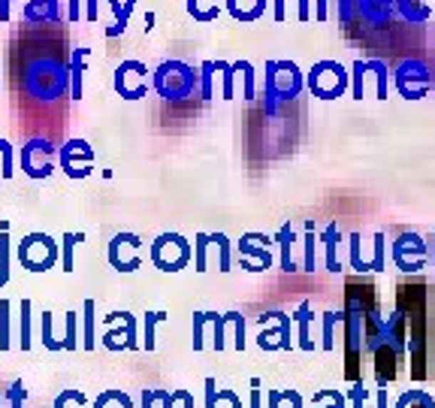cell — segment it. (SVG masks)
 <instances>
[{"instance_id":"cell-24","label":"cell","mask_w":435,"mask_h":408,"mask_svg":"<svg viewBox=\"0 0 435 408\" xmlns=\"http://www.w3.org/2000/svg\"><path fill=\"white\" fill-rule=\"evenodd\" d=\"M9 282V224H0V287Z\"/></svg>"},{"instance_id":"cell-29","label":"cell","mask_w":435,"mask_h":408,"mask_svg":"<svg viewBox=\"0 0 435 408\" xmlns=\"http://www.w3.org/2000/svg\"><path fill=\"white\" fill-rule=\"evenodd\" d=\"M133 9H136V0H124L121 4V12H118V19H115L112 28H106V36L112 40V36H118L127 31V24H130V16H133Z\"/></svg>"},{"instance_id":"cell-14","label":"cell","mask_w":435,"mask_h":408,"mask_svg":"<svg viewBox=\"0 0 435 408\" xmlns=\"http://www.w3.org/2000/svg\"><path fill=\"white\" fill-rule=\"evenodd\" d=\"M321 242H324V251H327V270L329 272H339L342 263H339V242H342V233L336 224H327V230L321 233Z\"/></svg>"},{"instance_id":"cell-13","label":"cell","mask_w":435,"mask_h":408,"mask_svg":"<svg viewBox=\"0 0 435 408\" xmlns=\"http://www.w3.org/2000/svg\"><path fill=\"white\" fill-rule=\"evenodd\" d=\"M21 19L24 21H55L58 19V0H28Z\"/></svg>"},{"instance_id":"cell-55","label":"cell","mask_w":435,"mask_h":408,"mask_svg":"<svg viewBox=\"0 0 435 408\" xmlns=\"http://www.w3.org/2000/svg\"><path fill=\"white\" fill-rule=\"evenodd\" d=\"M0 21H9V0H0Z\"/></svg>"},{"instance_id":"cell-50","label":"cell","mask_w":435,"mask_h":408,"mask_svg":"<svg viewBox=\"0 0 435 408\" xmlns=\"http://www.w3.org/2000/svg\"><path fill=\"white\" fill-rule=\"evenodd\" d=\"M327 4L329 0H314V21H327Z\"/></svg>"},{"instance_id":"cell-27","label":"cell","mask_w":435,"mask_h":408,"mask_svg":"<svg viewBox=\"0 0 435 408\" xmlns=\"http://www.w3.org/2000/svg\"><path fill=\"white\" fill-rule=\"evenodd\" d=\"M278 336H281V348H290V324H287V317H285V321H281V327H278ZM257 342H260V348H263V351H275V348H278L275 342H272V333H270V330H263Z\"/></svg>"},{"instance_id":"cell-7","label":"cell","mask_w":435,"mask_h":408,"mask_svg":"<svg viewBox=\"0 0 435 408\" xmlns=\"http://www.w3.org/2000/svg\"><path fill=\"white\" fill-rule=\"evenodd\" d=\"M148 67L143 61H121L118 67H115V79H112V85H115V91H118L124 100H139V97H145V91L151 88V82H148Z\"/></svg>"},{"instance_id":"cell-8","label":"cell","mask_w":435,"mask_h":408,"mask_svg":"<svg viewBox=\"0 0 435 408\" xmlns=\"http://www.w3.org/2000/svg\"><path fill=\"white\" fill-rule=\"evenodd\" d=\"M55 155H58V148L48 143V139L36 136V139H31L28 146H21L19 160H21V170L28 173L31 178H48L55 173V163H52Z\"/></svg>"},{"instance_id":"cell-56","label":"cell","mask_w":435,"mask_h":408,"mask_svg":"<svg viewBox=\"0 0 435 408\" xmlns=\"http://www.w3.org/2000/svg\"><path fill=\"white\" fill-rule=\"evenodd\" d=\"M151 405H155V397H151V390H145L143 393V408H151Z\"/></svg>"},{"instance_id":"cell-19","label":"cell","mask_w":435,"mask_h":408,"mask_svg":"<svg viewBox=\"0 0 435 408\" xmlns=\"http://www.w3.org/2000/svg\"><path fill=\"white\" fill-rule=\"evenodd\" d=\"M278 248H281V270H285V272H293V270H297V266H293V227L290 224H285V227H281V230H278Z\"/></svg>"},{"instance_id":"cell-39","label":"cell","mask_w":435,"mask_h":408,"mask_svg":"<svg viewBox=\"0 0 435 408\" xmlns=\"http://www.w3.org/2000/svg\"><path fill=\"white\" fill-rule=\"evenodd\" d=\"M0 160H4V178H12L16 163H12V146L6 143V139H0Z\"/></svg>"},{"instance_id":"cell-9","label":"cell","mask_w":435,"mask_h":408,"mask_svg":"<svg viewBox=\"0 0 435 408\" xmlns=\"http://www.w3.org/2000/svg\"><path fill=\"white\" fill-rule=\"evenodd\" d=\"M61 158V170L67 173L70 178H85L91 173V163H94V151L85 139H70L67 146H61L58 151Z\"/></svg>"},{"instance_id":"cell-42","label":"cell","mask_w":435,"mask_h":408,"mask_svg":"<svg viewBox=\"0 0 435 408\" xmlns=\"http://www.w3.org/2000/svg\"><path fill=\"white\" fill-rule=\"evenodd\" d=\"M233 327H236L233 348H236V351H242V348H245V317H242L239 312H233Z\"/></svg>"},{"instance_id":"cell-59","label":"cell","mask_w":435,"mask_h":408,"mask_svg":"<svg viewBox=\"0 0 435 408\" xmlns=\"http://www.w3.org/2000/svg\"><path fill=\"white\" fill-rule=\"evenodd\" d=\"M378 405H381V408H387V393H384V390L378 393Z\"/></svg>"},{"instance_id":"cell-26","label":"cell","mask_w":435,"mask_h":408,"mask_svg":"<svg viewBox=\"0 0 435 408\" xmlns=\"http://www.w3.org/2000/svg\"><path fill=\"white\" fill-rule=\"evenodd\" d=\"M94 408H133V402H130V397H127V393H121V390H103V393L97 397Z\"/></svg>"},{"instance_id":"cell-60","label":"cell","mask_w":435,"mask_h":408,"mask_svg":"<svg viewBox=\"0 0 435 408\" xmlns=\"http://www.w3.org/2000/svg\"><path fill=\"white\" fill-rule=\"evenodd\" d=\"M432 88H435V70H432Z\"/></svg>"},{"instance_id":"cell-4","label":"cell","mask_w":435,"mask_h":408,"mask_svg":"<svg viewBox=\"0 0 435 408\" xmlns=\"http://www.w3.org/2000/svg\"><path fill=\"white\" fill-rule=\"evenodd\" d=\"M16 254L28 272H46L58 260V242L48 233H28L19 242Z\"/></svg>"},{"instance_id":"cell-32","label":"cell","mask_w":435,"mask_h":408,"mask_svg":"<svg viewBox=\"0 0 435 408\" xmlns=\"http://www.w3.org/2000/svg\"><path fill=\"white\" fill-rule=\"evenodd\" d=\"M212 245V236L209 233H197V239H194V270L197 272H206L209 266H206V248Z\"/></svg>"},{"instance_id":"cell-48","label":"cell","mask_w":435,"mask_h":408,"mask_svg":"<svg viewBox=\"0 0 435 408\" xmlns=\"http://www.w3.org/2000/svg\"><path fill=\"white\" fill-rule=\"evenodd\" d=\"M297 6H300L297 19H300V21H309V19H312V0H297Z\"/></svg>"},{"instance_id":"cell-46","label":"cell","mask_w":435,"mask_h":408,"mask_svg":"<svg viewBox=\"0 0 435 408\" xmlns=\"http://www.w3.org/2000/svg\"><path fill=\"white\" fill-rule=\"evenodd\" d=\"M100 19V0H85V21L94 24Z\"/></svg>"},{"instance_id":"cell-30","label":"cell","mask_w":435,"mask_h":408,"mask_svg":"<svg viewBox=\"0 0 435 408\" xmlns=\"http://www.w3.org/2000/svg\"><path fill=\"white\" fill-rule=\"evenodd\" d=\"M233 67L236 73H242V97L245 100H254V67H251V61H233Z\"/></svg>"},{"instance_id":"cell-36","label":"cell","mask_w":435,"mask_h":408,"mask_svg":"<svg viewBox=\"0 0 435 408\" xmlns=\"http://www.w3.org/2000/svg\"><path fill=\"white\" fill-rule=\"evenodd\" d=\"M166 321V312H148L145 315V351L155 348V327Z\"/></svg>"},{"instance_id":"cell-57","label":"cell","mask_w":435,"mask_h":408,"mask_svg":"<svg viewBox=\"0 0 435 408\" xmlns=\"http://www.w3.org/2000/svg\"><path fill=\"white\" fill-rule=\"evenodd\" d=\"M182 402H185V408H194V397L188 390H182Z\"/></svg>"},{"instance_id":"cell-6","label":"cell","mask_w":435,"mask_h":408,"mask_svg":"<svg viewBox=\"0 0 435 408\" xmlns=\"http://www.w3.org/2000/svg\"><path fill=\"white\" fill-rule=\"evenodd\" d=\"M393 85L399 88V94L405 100H420L432 91V67L426 61H402L399 67L393 70Z\"/></svg>"},{"instance_id":"cell-1","label":"cell","mask_w":435,"mask_h":408,"mask_svg":"<svg viewBox=\"0 0 435 408\" xmlns=\"http://www.w3.org/2000/svg\"><path fill=\"white\" fill-rule=\"evenodd\" d=\"M302 73L293 61H266V97H263V106L270 116H275L281 103L293 100L302 91Z\"/></svg>"},{"instance_id":"cell-53","label":"cell","mask_w":435,"mask_h":408,"mask_svg":"<svg viewBox=\"0 0 435 408\" xmlns=\"http://www.w3.org/2000/svg\"><path fill=\"white\" fill-rule=\"evenodd\" d=\"M266 399H270V408H278V402L285 399V397H281L278 390H270V393H266Z\"/></svg>"},{"instance_id":"cell-2","label":"cell","mask_w":435,"mask_h":408,"mask_svg":"<svg viewBox=\"0 0 435 408\" xmlns=\"http://www.w3.org/2000/svg\"><path fill=\"white\" fill-rule=\"evenodd\" d=\"M155 91L163 100H185V97H194L200 94V67L194 70L190 63L185 61H163L160 67L155 70Z\"/></svg>"},{"instance_id":"cell-41","label":"cell","mask_w":435,"mask_h":408,"mask_svg":"<svg viewBox=\"0 0 435 408\" xmlns=\"http://www.w3.org/2000/svg\"><path fill=\"white\" fill-rule=\"evenodd\" d=\"M67 21H85V0H67Z\"/></svg>"},{"instance_id":"cell-15","label":"cell","mask_w":435,"mask_h":408,"mask_svg":"<svg viewBox=\"0 0 435 408\" xmlns=\"http://www.w3.org/2000/svg\"><path fill=\"white\" fill-rule=\"evenodd\" d=\"M31 300L24 297L21 302H19V348L21 351H31V345H34V327H31Z\"/></svg>"},{"instance_id":"cell-47","label":"cell","mask_w":435,"mask_h":408,"mask_svg":"<svg viewBox=\"0 0 435 408\" xmlns=\"http://www.w3.org/2000/svg\"><path fill=\"white\" fill-rule=\"evenodd\" d=\"M206 408H218V387H215V378H206Z\"/></svg>"},{"instance_id":"cell-49","label":"cell","mask_w":435,"mask_h":408,"mask_svg":"<svg viewBox=\"0 0 435 408\" xmlns=\"http://www.w3.org/2000/svg\"><path fill=\"white\" fill-rule=\"evenodd\" d=\"M285 6H287V0H275V9H272V19H275L278 24H281V21H285V19H287V9H285Z\"/></svg>"},{"instance_id":"cell-52","label":"cell","mask_w":435,"mask_h":408,"mask_svg":"<svg viewBox=\"0 0 435 408\" xmlns=\"http://www.w3.org/2000/svg\"><path fill=\"white\" fill-rule=\"evenodd\" d=\"M363 402H366V387L360 384V387H354V405L363 408Z\"/></svg>"},{"instance_id":"cell-34","label":"cell","mask_w":435,"mask_h":408,"mask_svg":"<svg viewBox=\"0 0 435 408\" xmlns=\"http://www.w3.org/2000/svg\"><path fill=\"white\" fill-rule=\"evenodd\" d=\"M9 309L12 302L9 300H0V351H9Z\"/></svg>"},{"instance_id":"cell-17","label":"cell","mask_w":435,"mask_h":408,"mask_svg":"<svg viewBox=\"0 0 435 408\" xmlns=\"http://www.w3.org/2000/svg\"><path fill=\"white\" fill-rule=\"evenodd\" d=\"M396 6H399L402 19L411 21V24H420L432 16V6L426 4V0H396Z\"/></svg>"},{"instance_id":"cell-23","label":"cell","mask_w":435,"mask_h":408,"mask_svg":"<svg viewBox=\"0 0 435 408\" xmlns=\"http://www.w3.org/2000/svg\"><path fill=\"white\" fill-rule=\"evenodd\" d=\"M82 239H85V233H63V239H61V270L63 272H73V251Z\"/></svg>"},{"instance_id":"cell-51","label":"cell","mask_w":435,"mask_h":408,"mask_svg":"<svg viewBox=\"0 0 435 408\" xmlns=\"http://www.w3.org/2000/svg\"><path fill=\"white\" fill-rule=\"evenodd\" d=\"M251 387H254V390H251V408H260V381L254 378Z\"/></svg>"},{"instance_id":"cell-21","label":"cell","mask_w":435,"mask_h":408,"mask_svg":"<svg viewBox=\"0 0 435 408\" xmlns=\"http://www.w3.org/2000/svg\"><path fill=\"white\" fill-rule=\"evenodd\" d=\"M40 342H43V348L46 351H61L63 348V342L55 339V327H52V312H43L40 315Z\"/></svg>"},{"instance_id":"cell-38","label":"cell","mask_w":435,"mask_h":408,"mask_svg":"<svg viewBox=\"0 0 435 408\" xmlns=\"http://www.w3.org/2000/svg\"><path fill=\"white\" fill-rule=\"evenodd\" d=\"M6 399H9V408H24V399H28V387L21 381H12L9 390H6Z\"/></svg>"},{"instance_id":"cell-58","label":"cell","mask_w":435,"mask_h":408,"mask_svg":"<svg viewBox=\"0 0 435 408\" xmlns=\"http://www.w3.org/2000/svg\"><path fill=\"white\" fill-rule=\"evenodd\" d=\"M109 6H112V12H115V19H118V12H121V0H109Z\"/></svg>"},{"instance_id":"cell-45","label":"cell","mask_w":435,"mask_h":408,"mask_svg":"<svg viewBox=\"0 0 435 408\" xmlns=\"http://www.w3.org/2000/svg\"><path fill=\"white\" fill-rule=\"evenodd\" d=\"M372 270H375V272L384 270V236H381V233L375 236V260H372Z\"/></svg>"},{"instance_id":"cell-40","label":"cell","mask_w":435,"mask_h":408,"mask_svg":"<svg viewBox=\"0 0 435 408\" xmlns=\"http://www.w3.org/2000/svg\"><path fill=\"white\" fill-rule=\"evenodd\" d=\"M351 266H354L357 272H366L369 270V263L360 257V236H357V233L351 236Z\"/></svg>"},{"instance_id":"cell-28","label":"cell","mask_w":435,"mask_h":408,"mask_svg":"<svg viewBox=\"0 0 435 408\" xmlns=\"http://www.w3.org/2000/svg\"><path fill=\"white\" fill-rule=\"evenodd\" d=\"M79 317L76 312H67V317H63V324H67V333H63V351H76L79 348Z\"/></svg>"},{"instance_id":"cell-22","label":"cell","mask_w":435,"mask_h":408,"mask_svg":"<svg viewBox=\"0 0 435 408\" xmlns=\"http://www.w3.org/2000/svg\"><path fill=\"white\" fill-rule=\"evenodd\" d=\"M215 67H218V73H221V97L224 100H233L236 97V88H233V82H236V67L230 61H215Z\"/></svg>"},{"instance_id":"cell-20","label":"cell","mask_w":435,"mask_h":408,"mask_svg":"<svg viewBox=\"0 0 435 408\" xmlns=\"http://www.w3.org/2000/svg\"><path fill=\"white\" fill-rule=\"evenodd\" d=\"M188 12L194 16V21H215L221 12V0H188Z\"/></svg>"},{"instance_id":"cell-16","label":"cell","mask_w":435,"mask_h":408,"mask_svg":"<svg viewBox=\"0 0 435 408\" xmlns=\"http://www.w3.org/2000/svg\"><path fill=\"white\" fill-rule=\"evenodd\" d=\"M393 4L396 0H357V9L369 21H387L393 12Z\"/></svg>"},{"instance_id":"cell-25","label":"cell","mask_w":435,"mask_h":408,"mask_svg":"<svg viewBox=\"0 0 435 408\" xmlns=\"http://www.w3.org/2000/svg\"><path fill=\"white\" fill-rule=\"evenodd\" d=\"M215 70H218L215 61H203L200 63V97L203 100H212L215 97V88H212L215 85Z\"/></svg>"},{"instance_id":"cell-5","label":"cell","mask_w":435,"mask_h":408,"mask_svg":"<svg viewBox=\"0 0 435 408\" xmlns=\"http://www.w3.org/2000/svg\"><path fill=\"white\" fill-rule=\"evenodd\" d=\"M190 254H194L190 242L185 236H178V233H160L155 242H151V263H155L160 272L185 270Z\"/></svg>"},{"instance_id":"cell-54","label":"cell","mask_w":435,"mask_h":408,"mask_svg":"<svg viewBox=\"0 0 435 408\" xmlns=\"http://www.w3.org/2000/svg\"><path fill=\"white\" fill-rule=\"evenodd\" d=\"M175 402H178V399H175V390H173V393L163 390V408H175Z\"/></svg>"},{"instance_id":"cell-37","label":"cell","mask_w":435,"mask_h":408,"mask_svg":"<svg viewBox=\"0 0 435 408\" xmlns=\"http://www.w3.org/2000/svg\"><path fill=\"white\" fill-rule=\"evenodd\" d=\"M209 317H212V312H197L194 315V351H203V333H206V324H209Z\"/></svg>"},{"instance_id":"cell-43","label":"cell","mask_w":435,"mask_h":408,"mask_svg":"<svg viewBox=\"0 0 435 408\" xmlns=\"http://www.w3.org/2000/svg\"><path fill=\"white\" fill-rule=\"evenodd\" d=\"M336 321H339L336 312H327V315H324V348H327V351L332 348V327H336Z\"/></svg>"},{"instance_id":"cell-18","label":"cell","mask_w":435,"mask_h":408,"mask_svg":"<svg viewBox=\"0 0 435 408\" xmlns=\"http://www.w3.org/2000/svg\"><path fill=\"white\" fill-rule=\"evenodd\" d=\"M97 312V302L94 300H85L82 305V330H85V336H82V348L88 351H94L97 348V333H94V315Z\"/></svg>"},{"instance_id":"cell-3","label":"cell","mask_w":435,"mask_h":408,"mask_svg":"<svg viewBox=\"0 0 435 408\" xmlns=\"http://www.w3.org/2000/svg\"><path fill=\"white\" fill-rule=\"evenodd\" d=\"M305 85L312 88L314 97H321V100H336V97H342L344 91H348L351 73L344 70L339 61H317L314 67L309 70V76H305Z\"/></svg>"},{"instance_id":"cell-35","label":"cell","mask_w":435,"mask_h":408,"mask_svg":"<svg viewBox=\"0 0 435 408\" xmlns=\"http://www.w3.org/2000/svg\"><path fill=\"white\" fill-rule=\"evenodd\" d=\"M314 245H317V236H314V224L309 221L305 224V272H314Z\"/></svg>"},{"instance_id":"cell-10","label":"cell","mask_w":435,"mask_h":408,"mask_svg":"<svg viewBox=\"0 0 435 408\" xmlns=\"http://www.w3.org/2000/svg\"><path fill=\"white\" fill-rule=\"evenodd\" d=\"M139 236L136 233H118V236H112L109 242V263H112V270H118V272H136L139 266H143V260H139V254H127V251H139Z\"/></svg>"},{"instance_id":"cell-11","label":"cell","mask_w":435,"mask_h":408,"mask_svg":"<svg viewBox=\"0 0 435 408\" xmlns=\"http://www.w3.org/2000/svg\"><path fill=\"white\" fill-rule=\"evenodd\" d=\"M91 58V49L88 46H76L70 55V97L82 100V79H85V63Z\"/></svg>"},{"instance_id":"cell-31","label":"cell","mask_w":435,"mask_h":408,"mask_svg":"<svg viewBox=\"0 0 435 408\" xmlns=\"http://www.w3.org/2000/svg\"><path fill=\"white\" fill-rule=\"evenodd\" d=\"M297 321H300V345L305 348V351H312L314 348V342L309 339V321H312V309H309V302H302L300 305V312H297Z\"/></svg>"},{"instance_id":"cell-44","label":"cell","mask_w":435,"mask_h":408,"mask_svg":"<svg viewBox=\"0 0 435 408\" xmlns=\"http://www.w3.org/2000/svg\"><path fill=\"white\" fill-rule=\"evenodd\" d=\"M357 12H360L357 9V0H339V19L342 21H351Z\"/></svg>"},{"instance_id":"cell-33","label":"cell","mask_w":435,"mask_h":408,"mask_svg":"<svg viewBox=\"0 0 435 408\" xmlns=\"http://www.w3.org/2000/svg\"><path fill=\"white\" fill-rule=\"evenodd\" d=\"M212 245L218 248V270L221 272H230V239L224 233H212Z\"/></svg>"},{"instance_id":"cell-12","label":"cell","mask_w":435,"mask_h":408,"mask_svg":"<svg viewBox=\"0 0 435 408\" xmlns=\"http://www.w3.org/2000/svg\"><path fill=\"white\" fill-rule=\"evenodd\" d=\"M227 12L236 21H257L266 12V0H227Z\"/></svg>"}]
</instances>
